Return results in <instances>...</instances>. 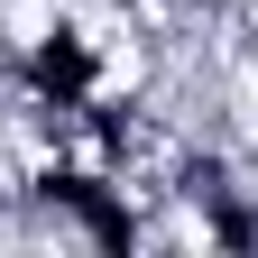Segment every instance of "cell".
I'll use <instances>...</instances> for the list:
<instances>
[{"label":"cell","mask_w":258,"mask_h":258,"mask_svg":"<svg viewBox=\"0 0 258 258\" xmlns=\"http://www.w3.org/2000/svg\"><path fill=\"white\" fill-rule=\"evenodd\" d=\"M0 74H10V102L28 120H64L74 129V111L92 92H111V55H102V37H92L83 19H46V28H28V37H10Z\"/></svg>","instance_id":"1"},{"label":"cell","mask_w":258,"mask_h":258,"mask_svg":"<svg viewBox=\"0 0 258 258\" xmlns=\"http://www.w3.org/2000/svg\"><path fill=\"white\" fill-rule=\"evenodd\" d=\"M194 19H240V10H258V0H184Z\"/></svg>","instance_id":"2"}]
</instances>
